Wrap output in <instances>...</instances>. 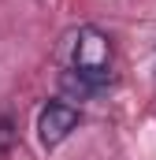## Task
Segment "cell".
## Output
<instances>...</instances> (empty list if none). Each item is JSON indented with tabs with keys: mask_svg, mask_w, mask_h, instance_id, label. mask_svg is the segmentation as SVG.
<instances>
[{
	"mask_svg": "<svg viewBox=\"0 0 156 160\" xmlns=\"http://www.w3.org/2000/svg\"><path fill=\"white\" fill-rule=\"evenodd\" d=\"M7 142H11V119L4 116L0 119V149H7Z\"/></svg>",
	"mask_w": 156,
	"mask_h": 160,
	"instance_id": "3",
	"label": "cell"
},
{
	"mask_svg": "<svg viewBox=\"0 0 156 160\" xmlns=\"http://www.w3.org/2000/svg\"><path fill=\"white\" fill-rule=\"evenodd\" d=\"M67 71H93V75H112V38L97 26H78L67 38Z\"/></svg>",
	"mask_w": 156,
	"mask_h": 160,
	"instance_id": "1",
	"label": "cell"
},
{
	"mask_svg": "<svg viewBox=\"0 0 156 160\" xmlns=\"http://www.w3.org/2000/svg\"><path fill=\"white\" fill-rule=\"evenodd\" d=\"M78 127V108L67 101H48L37 116V138L45 149H56L60 142L71 138V130Z\"/></svg>",
	"mask_w": 156,
	"mask_h": 160,
	"instance_id": "2",
	"label": "cell"
}]
</instances>
